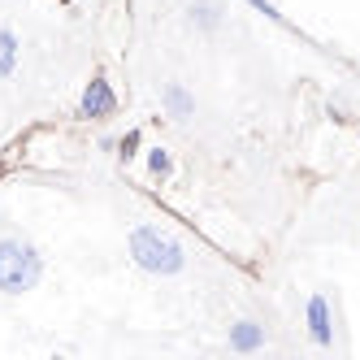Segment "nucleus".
Listing matches in <instances>:
<instances>
[{"mask_svg": "<svg viewBox=\"0 0 360 360\" xmlns=\"http://www.w3.org/2000/svg\"><path fill=\"white\" fill-rule=\"evenodd\" d=\"M126 252H131V261L152 274V278H174L187 269V248L183 239L174 235L165 226H152V221H139L131 226V235H126Z\"/></svg>", "mask_w": 360, "mask_h": 360, "instance_id": "f257e3e1", "label": "nucleus"}, {"mask_svg": "<svg viewBox=\"0 0 360 360\" xmlns=\"http://www.w3.org/2000/svg\"><path fill=\"white\" fill-rule=\"evenodd\" d=\"M44 278V256L31 239L5 235L0 239V291L5 295H27Z\"/></svg>", "mask_w": 360, "mask_h": 360, "instance_id": "f03ea898", "label": "nucleus"}, {"mask_svg": "<svg viewBox=\"0 0 360 360\" xmlns=\"http://www.w3.org/2000/svg\"><path fill=\"white\" fill-rule=\"evenodd\" d=\"M117 113V91L105 74H91L79 96V122H109Z\"/></svg>", "mask_w": 360, "mask_h": 360, "instance_id": "7ed1b4c3", "label": "nucleus"}, {"mask_svg": "<svg viewBox=\"0 0 360 360\" xmlns=\"http://www.w3.org/2000/svg\"><path fill=\"white\" fill-rule=\"evenodd\" d=\"M304 321H308V339H313L317 347H334V313H330L326 295H308Z\"/></svg>", "mask_w": 360, "mask_h": 360, "instance_id": "20e7f679", "label": "nucleus"}, {"mask_svg": "<svg viewBox=\"0 0 360 360\" xmlns=\"http://www.w3.org/2000/svg\"><path fill=\"white\" fill-rule=\"evenodd\" d=\"M265 347V326L261 321H252V317H243V321H235L230 326V352H261Z\"/></svg>", "mask_w": 360, "mask_h": 360, "instance_id": "39448f33", "label": "nucleus"}, {"mask_svg": "<svg viewBox=\"0 0 360 360\" xmlns=\"http://www.w3.org/2000/svg\"><path fill=\"white\" fill-rule=\"evenodd\" d=\"M161 105H165L169 117H191V113H195V100H191V91H187L183 83H169V87L161 91Z\"/></svg>", "mask_w": 360, "mask_h": 360, "instance_id": "423d86ee", "label": "nucleus"}, {"mask_svg": "<svg viewBox=\"0 0 360 360\" xmlns=\"http://www.w3.org/2000/svg\"><path fill=\"white\" fill-rule=\"evenodd\" d=\"M191 22L200 31H217L221 27V9H217V0H191Z\"/></svg>", "mask_w": 360, "mask_h": 360, "instance_id": "0eeeda50", "label": "nucleus"}, {"mask_svg": "<svg viewBox=\"0 0 360 360\" xmlns=\"http://www.w3.org/2000/svg\"><path fill=\"white\" fill-rule=\"evenodd\" d=\"M13 70H18V35L0 27V79H9Z\"/></svg>", "mask_w": 360, "mask_h": 360, "instance_id": "6e6552de", "label": "nucleus"}, {"mask_svg": "<svg viewBox=\"0 0 360 360\" xmlns=\"http://www.w3.org/2000/svg\"><path fill=\"white\" fill-rule=\"evenodd\" d=\"M148 169H152V178L169 183L174 178V152L169 148H148Z\"/></svg>", "mask_w": 360, "mask_h": 360, "instance_id": "1a4fd4ad", "label": "nucleus"}, {"mask_svg": "<svg viewBox=\"0 0 360 360\" xmlns=\"http://www.w3.org/2000/svg\"><path fill=\"white\" fill-rule=\"evenodd\" d=\"M139 148H143V131H126V135L117 139V157H122V161H135Z\"/></svg>", "mask_w": 360, "mask_h": 360, "instance_id": "9d476101", "label": "nucleus"}, {"mask_svg": "<svg viewBox=\"0 0 360 360\" xmlns=\"http://www.w3.org/2000/svg\"><path fill=\"white\" fill-rule=\"evenodd\" d=\"M248 5H252L256 13H265V18H274V22L282 18V13H278V5H274V0H248Z\"/></svg>", "mask_w": 360, "mask_h": 360, "instance_id": "9b49d317", "label": "nucleus"}]
</instances>
